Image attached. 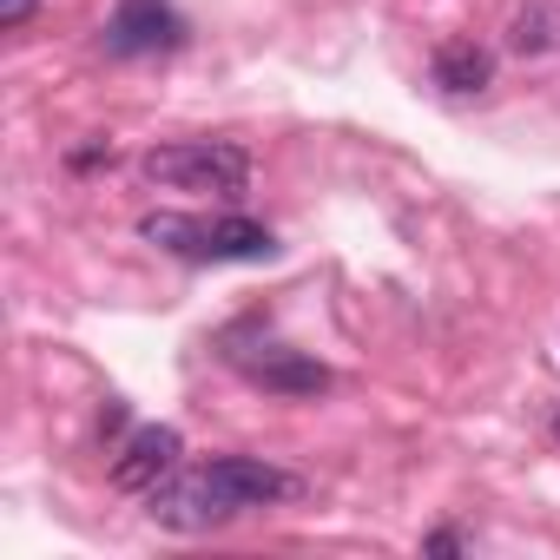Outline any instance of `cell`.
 I'll list each match as a JSON object with an SVG mask.
<instances>
[{
  "mask_svg": "<svg viewBox=\"0 0 560 560\" xmlns=\"http://www.w3.org/2000/svg\"><path fill=\"white\" fill-rule=\"evenodd\" d=\"M139 172L165 191H211V198H237L250 185V152L231 139H178V145H152L139 159Z\"/></svg>",
  "mask_w": 560,
  "mask_h": 560,
  "instance_id": "1",
  "label": "cell"
},
{
  "mask_svg": "<svg viewBox=\"0 0 560 560\" xmlns=\"http://www.w3.org/2000/svg\"><path fill=\"white\" fill-rule=\"evenodd\" d=\"M139 231L198 264H250V257H270V244H277L257 218H211V224L205 218H145Z\"/></svg>",
  "mask_w": 560,
  "mask_h": 560,
  "instance_id": "2",
  "label": "cell"
},
{
  "mask_svg": "<svg viewBox=\"0 0 560 560\" xmlns=\"http://www.w3.org/2000/svg\"><path fill=\"white\" fill-rule=\"evenodd\" d=\"M205 481L218 488V501H224L231 514L270 508V501H298V494H304V481H298L291 468L257 462V455H218V462H205Z\"/></svg>",
  "mask_w": 560,
  "mask_h": 560,
  "instance_id": "3",
  "label": "cell"
},
{
  "mask_svg": "<svg viewBox=\"0 0 560 560\" xmlns=\"http://www.w3.org/2000/svg\"><path fill=\"white\" fill-rule=\"evenodd\" d=\"M178 455H185L178 429L145 422V429H132V435H126V448L113 455V488H126V494H152L159 481H172V475H178Z\"/></svg>",
  "mask_w": 560,
  "mask_h": 560,
  "instance_id": "4",
  "label": "cell"
},
{
  "mask_svg": "<svg viewBox=\"0 0 560 560\" xmlns=\"http://www.w3.org/2000/svg\"><path fill=\"white\" fill-rule=\"evenodd\" d=\"M178 47V14L165 0H119V14L106 21V54L132 60V54H159Z\"/></svg>",
  "mask_w": 560,
  "mask_h": 560,
  "instance_id": "5",
  "label": "cell"
},
{
  "mask_svg": "<svg viewBox=\"0 0 560 560\" xmlns=\"http://www.w3.org/2000/svg\"><path fill=\"white\" fill-rule=\"evenodd\" d=\"M429 73H435V86L442 93H481L488 80H494V54L488 47H475V40H448V47H435V60H429Z\"/></svg>",
  "mask_w": 560,
  "mask_h": 560,
  "instance_id": "6",
  "label": "cell"
},
{
  "mask_svg": "<svg viewBox=\"0 0 560 560\" xmlns=\"http://www.w3.org/2000/svg\"><path fill=\"white\" fill-rule=\"evenodd\" d=\"M250 376H257L264 389H284V396H324V389H330V370H324V363H311V357H291V350L257 357V363H250Z\"/></svg>",
  "mask_w": 560,
  "mask_h": 560,
  "instance_id": "7",
  "label": "cell"
},
{
  "mask_svg": "<svg viewBox=\"0 0 560 560\" xmlns=\"http://www.w3.org/2000/svg\"><path fill=\"white\" fill-rule=\"evenodd\" d=\"M553 8H540V0H534V8H521L514 21H508V54H547L553 47Z\"/></svg>",
  "mask_w": 560,
  "mask_h": 560,
  "instance_id": "8",
  "label": "cell"
},
{
  "mask_svg": "<svg viewBox=\"0 0 560 560\" xmlns=\"http://www.w3.org/2000/svg\"><path fill=\"white\" fill-rule=\"evenodd\" d=\"M34 8H40V0H0V27H8V34H14V27H27V21H34Z\"/></svg>",
  "mask_w": 560,
  "mask_h": 560,
  "instance_id": "9",
  "label": "cell"
},
{
  "mask_svg": "<svg viewBox=\"0 0 560 560\" xmlns=\"http://www.w3.org/2000/svg\"><path fill=\"white\" fill-rule=\"evenodd\" d=\"M547 429H553V448H560V409H553V422H547Z\"/></svg>",
  "mask_w": 560,
  "mask_h": 560,
  "instance_id": "10",
  "label": "cell"
}]
</instances>
